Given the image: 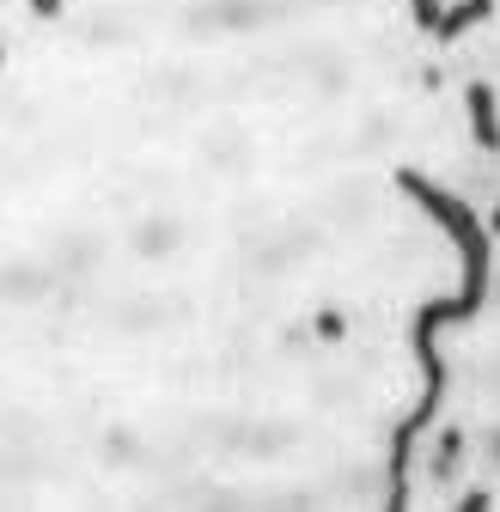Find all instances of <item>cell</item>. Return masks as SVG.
Returning a JSON list of instances; mask_svg holds the SVG:
<instances>
[{
  "label": "cell",
  "mask_w": 500,
  "mask_h": 512,
  "mask_svg": "<svg viewBox=\"0 0 500 512\" xmlns=\"http://www.w3.org/2000/svg\"><path fill=\"white\" fill-rule=\"evenodd\" d=\"M403 189H409V196L433 214V220H440L446 232H452V244H458V269H464V287H458V299H464V317L488 299V232H482V220L458 202V196H446V189H433L427 177H415V171H403L397 177Z\"/></svg>",
  "instance_id": "6da1fadb"
},
{
  "label": "cell",
  "mask_w": 500,
  "mask_h": 512,
  "mask_svg": "<svg viewBox=\"0 0 500 512\" xmlns=\"http://www.w3.org/2000/svg\"><path fill=\"white\" fill-rule=\"evenodd\" d=\"M470 128H476V147H500V110L488 86H470Z\"/></svg>",
  "instance_id": "7a4b0ae2"
},
{
  "label": "cell",
  "mask_w": 500,
  "mask_h": 512,
  "mask_svg": "<svg viewBox=\"0 0 500 512\" xmlns=\"http://www.w3.org/2000/svg\"><path fill=\"white\" fill-rule=\"evenodd\" d=\"M482 13H494V0H464V7H452V13H446L440 37H458V31H464V25H476Z\"/></svg>",
  "instance_id": "3957f363"
},
{
  "label": "cell",
  "mask_w": 500,
  "mask_h": 512,
  "mask_svg": "<svg viewBox=\"0 0 500 512\" xmlns=\"http://www.w3.org/2000/svg\"><path fill=\"white\" fill-rule=\"evenodd\" d=\"M415 13H421V25H427L433 37H440V25H446V7H440V0H415Z\"/></svg>",
  "instance_id": "277c9868"
},
{
  "label": "cell",
  "mask_w": 500,
  "mask_h": 512,
  "mask_svg": "<svg viewBox=\"0 0 500 512\" xmlns=\"http://www.w3.org/2000/svg\"><path fill=\"white\" fill-rule=\"evenodd\" d=\"M31 7H37L43 19H55V13H61V0H31Z\"/></svg>",
  "instance_id": "5b68a950"
},
{
  "label": "cell",
  "mask_w": 500,
  "mask_h": 512,
  "mask_svg": "<svg viewBox=\"0 0 500 512\" xmlns=\"http://www.w3.org/2000/svg\"><path fill=\"white\" fill-rule=\"evenodd\" d=\"M494 232H500V214H494Z\"/></svg>",
  "instance_id": "8992f818"
}]
</instances>
